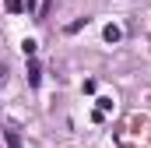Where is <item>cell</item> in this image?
<instances>
[{"label": "cell", "instance_id": "1", "mask_svg": "<svg viewBox=\"0 0 151 148\" xmlns=\"http://www.w3.org/2000/svg\"><path fill=\"white\" fill-rule=\"evenodd\" d=\"M39 81H42V71H39V60H35V57H28V85L35 88Z\"/></svg>", "mask_w": 151, "mask_h": 148}, {"label": "cell", "instance_id": "2", "mask_svg": "<svg viewBox=\"0 0 151 148\" xmlns=\"http://www.w3.org/2000/svg\"><path fill=\"white\" fill-rule=\"evenodd\" d=\"M4 138H7V145H11V148H21V141H18V134H14V131H4Z\"/></svg>", "mask_w": 151, "mask_h": 148}, {"label": "cell", "instance_id": "3", "mask_svg": "<svg viewBox=\"0 0 151 148\" xmlns=\"http://www.w3.org/2000/svg\"><path fill=\"white\" fill-rule=\"evenodd\" d=\"M7 7L11 11H21V0H7Z\"/></svg>", "mask_w": 151, "mask_h": 148}]
</instances>
